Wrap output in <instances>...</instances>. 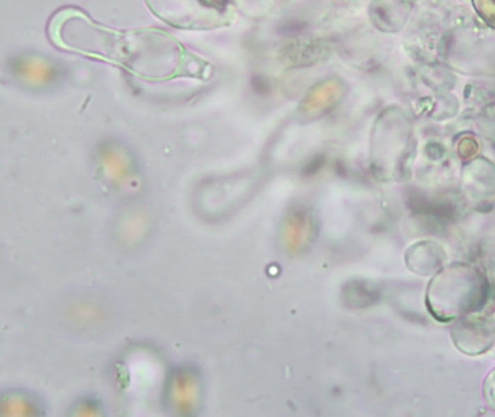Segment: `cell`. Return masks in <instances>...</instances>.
Listing matches in <instances>:
<instances>
[{"label":"cell","instance_id":"obj_1","mask_svg":"<svg viewBox=\"0 0 495 417\" xmlns=\"http://www.w3.org/2000/svg\"><path fill=\"white\" fill-rule=\"evenodd\" d=\"M473 5L484 21L495 28V0H473Z\"/></svg>","mask_w":495,"mask_h":417}]
</instances>
